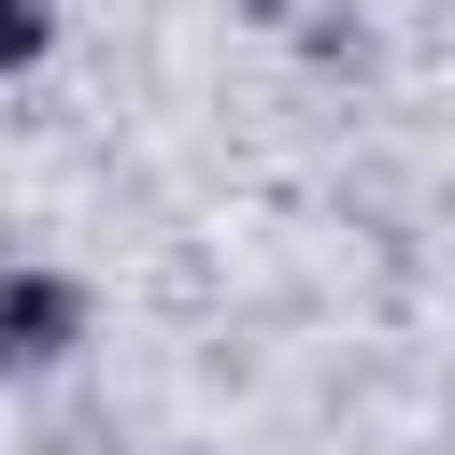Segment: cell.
I'll use <instances>...</instances> for the list:
<instances>
[{"instance_id": "6da1fadb", "label": "cell", "mask_w": 455, "mask_h": 455, "mask_svg": "<svg viewBox=\"0 0 455 455\" xmlns=\"http://www.w3.org/2000/svg\"><path fill=\"white\" fill-rule=\"evenodd\" d=\"M85 355V284L71 270H0V370H57Z\"/></svg>"}, {"instance_id": "7a4b0ae2", "label": "cell", "mask_w": 455, "mask_h": 455, "mask_svg": "<svg viewBox=\"0 0 455 455\" xmlns=\"http://www.w3.org/2000/svg\"><path fill=\"white\" fill-rule=\"evenodd\" d=\"M57 57V0H0V71H43Z\"/></svg>"}]
</instances>
